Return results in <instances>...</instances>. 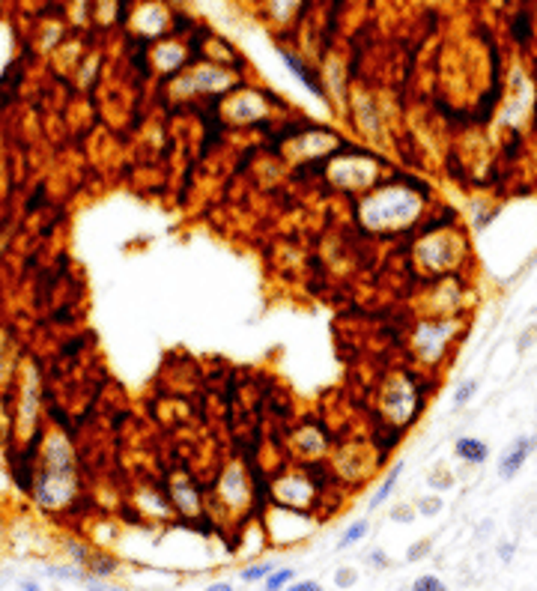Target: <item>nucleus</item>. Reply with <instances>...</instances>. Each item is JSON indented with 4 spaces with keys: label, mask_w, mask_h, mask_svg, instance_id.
<instances>
[{
    "label": "nucleus",
    "mask_w": 537,
    "mask_h": 591,
    "mask_svg": "<svg viewBox=\"0 0 537 591\" xmlns=\"http://www.w3.org/2000/svg\"><path fill=\"white\" fill-rule=\"evenodd\" d=\"M284 591H322V585L317 579H301V583H289Z\"/></svg>",
    "instance_id": "17"
},
{
    "label": "nucleus",
    "mask_w": 537,
    "mask_h": 591,
    "mask_svg": "<svg viewBox=\"0 0 537 591\" xmlns=\"http://www.w3.org/2000/svg\"><path fill=\"white\" fill-rule=\"evenodd\" d=\"M84 574L87 576H99V579H114V574L120 571V559L117 555H110V553H87V559H84Z\"/></svg>",
    "instance_id": "3"
},
{
    "label": "nucleus",
    "mask_w": 537,
    "mask_h": 591,
    "mask_svg": "<svg viewBox=\"0 0 537 591\" xmlns=\"http://www.w3.org/2000/svg\"><path fill=\"white\" fill-rule=\"evenodd\" d=\"M284 63H287L289 69H293V72L301 78V84H305V87H308V90H310L313 96H322V87L317 84V78L310 75V69H308V66H301V63L293 57V54H284Z\"/></svg>",
    "instance_id": "7"
},
{
    "label": "nucleus",
    "mask_w": 537,
    "mask_h": 591,
    "mask_svg": "<svg viewBox=\"0 0 537 591\" xmlns=\"http://www.w3.org/2000/svg\"><path fill=\"white\" fill-rule=\"evenodd\" d=\"M206 591H236V585L233 583H224V579H215V583H209Z\"/></svg>",
    "instance_id": "19"
},
{
    "label": "nucleus",
    "mask_w": 537,
    "mask_h": 591,
    "mask_svg": "<svg viewBox=\"0 0 537 591\" xmlns=\"http://www.w3.org/2000/svg\"><path fill=\"white\" fill-rule=\"evenodd\" d=\"M421 514H427V517H433L436 511H442V499L439 496H427V499H421Z\"/></svg>",
    "instance_id": "16"
},
{
    "label": "nucleus",
    "mask_w": 537,
    "mask_h": 591,
    "mask_svg": "<svg viewBox=\"0 0 537 591\" xmlns=\"http://www.w3.org/2000/svg\"><path fill=\"white\" fill-rule=\"evenodd\" d=\"M367 532H371V520H355L352 526L343 532V538L338 541V550H350V546L361 543L367 538Z\"/></svg>",
    "instance_id": "5"
},
{
    "label": "nucleus",
    "mask_w": 537,
    "mask_h": 591,
    "mask_svg": "<svg viewBox=\"0 0 537 591\" xmlns=\"http://www.w3.org/2000/svg\"><path fill=\"white\" fill-rule=\"evenodd\" d=\"M45 574L54 576V579H69V583H84V579H87L81 564H48V567H45Z\"/></svg>",
    "instance_id": "8"
},
{
    "label": "nucleus",
    "mask_w": 537,
    "mask_h": 591,
    "mask_svg": "<svg viewBox=\"0 0 537 591\" xmlns=\"http://www.w3.org/2000/svg\"><path fill=\"white\" fill-rule=\"evenodd\" d=\"M475 388H478V383H475V379H466V383H463L460 388H457V394H454V406H463L466 400L475 394Z\"/></svg>",
    "instance_id": "14"
},
{
    "label": "nucleus",
    "mask_w": 537,
    "mask_h": 591,
    "mask_svg": "<svg viewBox=\"0 0 537 591\" xmlns=\"http://www.w3.org/2000/svg\"><path fill=\"white\" fill-rule=\"evenodd\" d=\"M358 583V574L352 571V567H341L338 574H334V585L338 588H352Z\"/></svg>",
    "instance_id": "13"
},
{
    "label": "nucleus",
    "mask_w": 537,
    "mask_h": 591,
    "mask_svg": "<svg viewBox=\"0 0 537 591\" xmlns=\"http://www.w3.org/2000/svg\"><path fill=\"white\" fill-rule=\"evenodd\" d=\"M54 591H60V588H54Z\"/></svg>",
    "instance_id": "23"
},
{
    "label": "nucleus",
    "mask_w": 537,
    "mask_h": 591,
    "mask_svg": "<svg viewBox=\"0 0 537 591\" xmlns=\"http://www.w3.org/2000/svg\"><path fill=\"white\" fill-rule=\"evenodd\" d=\"M376 209H388V215L382 218V225H379V227H397L400 221H406V218L415 215L418 200L409 197L406 192H397V188H391V192H382L379 197L364 200V213H376Z\"/></svg>",
    "instance_id": "1"
},
{
    "label": "nucleus",
    "mask_w": 537,
    "mask_h": 591,
    "mask_svg": "<svg viewBox=\"0 0 537 591\" xmlns=\"http://www.w3.org/2000/svg\"><path fill=\"white\" fill-rule=\"evenodd\" d=\"M454 454L460 457V460H466V463H484L489 457V448L480 439H457Z\"/></svg>",
    "instance_id": "4"
},
{
    "label": "nucleus",
    "mask_w": 537,
    "mask_h": 591,
    "mask_svg": "<svg viewBox=\"0 0 537 591\" xmlns=\"http://www.w3.org/2000/svg\"><path fill=\"white\" fill-rule=\"evenodd\" d=\"M18 591H42V585L33 583V579H24V583H18Z\"/></svg>",
    "instance_id": "21"
},
{
    "label": "nucleus",
    "mask_w": 537,
    "mask_h": 591,
    "mask_svg": "<svg viewBox=\"0 0 537 591\" xmlns=\"http://www.w3.org/2000/svg\"><path fill=\"white\" fill-rule=\"evenodd\" d=\"M400 475H403V463H397L394 469L388 472V478H385V481H382V487H379L376 493H373V499H371V508H379V505H385V501H388V496L394 493V484H397V478H400Z\"/></svg>",
    "instance_id": "9"
},
{
    "label": "nucleus",
    "mask_w": 537,
    "mask_h": 591,
    "mask_svg": "<svg viewBox=\"0 0 537 591\" xmlns=\"http://www.w3.org/2000/svg\"><path fill=\"white\" fill-rule=\"evenodd\" d=\"M510 555H513V543H505V546H501V559L510 562Z\"/></svg>",
    "instance_id": "22"
},
{
    "label": "nucleus",
    "mask_w": 537,
    "mask_h": 591,
    "mask_svg": "<svg viewBox=\"0 0 537 591\" xmlns=\"http://www.w3.org/2000/svg\"><path fill=\"white\" fill-rule=\"evenodd\" d=\"M81 585L87 591H129L122 583H114V579H99V576H87Z\"/></svg>",
    "instance_id": "11"
},
{
    "label": "nucleus",
    "mask_w": 537,
    "mask_h": 591,
    "mask_svg": "<svg viewBox=\"0 0 537 591\" xmlns=\"http://www.w3.org/2000/svg\"><path fill=\"white\" fill-rule=\"evenodd\" d=\"M293 579H296L293 567H275V571L263 579V591H284Z\"/></svg>",
    "instance_id": "6"
},
{
    "label": "nucleus",
    "mask_w": 537,
    "mask_h": 591,
    "mask_svg": "<svg viewBox=\"0 0 537 591\" xmlns=\"http://www.w3.org/2000/svg\"><path fill=\"white\" fill-rule=\"evenodd\" d=\"M367 564L376 567V571H385V567H388V555H385V550H371V553H367Z\"/></svg>",
    "instance_id": "15"
},
{
    "label": "nucleus",
    "mask_w": 537,
    "mask_h": 591,
    "mask_svg": "<svg viewBox=\"0 0 537 591\" xmlns=\"http://www.w3.org/2000/svg\"><path fill=\"white\" fill-rule=\"evenodd\" d=\"M409 511H412V508H397L394 514H391V520H397V522H412V517H415V514H409Z\"/></svg>",
    "instance_id": "20"
},
{
    "label": "nucleus",
    "mask_w": 537,
    "mask_h": 591,
    "mask_svg": "<svg viewBox=\"0 0 537 591\" xmlns=\"http://www.w3.org/2000/svg\"><path fill=\"white\" fill-rule=\"evenodd\" d=\"M412 591H448V588H445V583L439 576L427 574V576H418L415 583H412Z\"/></svg>",
    "instance_id": "12"
},
{
    "label": "nucleus",
    "mask_w": 537,
    "mask_h": 591,
    "mask_svg": "<svg viewBox=\"0 0 537 591\" xmlns=\"http://www.w3.org/2000/svg\"><path fill=\"white\" fill-rule=\"evenodd\" d=\"M534 445H537L534 436H525V439H520V442L510 445L508 454L499 460V478H501V481H513V478L520 475V469L525 466V460H529V454L534 451Z\"/></svg>",
    "instance_id": "2"
},
{
    "label": "nucleus",
    "mask_w": 537,
    "mask_h": 591,
    "mask_svg": "<svg viewBox=\"0 0 537 591\" xmlns=\"http://www.w3.org/2000/svg\"><path fill=\"white\" fill-rule=\"evenodd\" d=\"M427 553H430V541H418V543L406 553V559H409V562H418L421 555H427Z\"/></svg>",
    "instance_id": "18"
},
{
    "label": "nucleus",
    "mask_w": 537,
    "mask_h": 591,
    "mask_svg": "<svg viewBox=\"0 0 537 591\" xmlns=\"http://www.w3.org/2000/svg\"><path fill=\"white\" fill-rule=\"evenodd\" d=\"M272 571H275L272 562H254V564H248V567H242L239 579H242V583H263V579L272 574Z\"/></svg>",
    "instance_id": "10"
}]
</instances>
